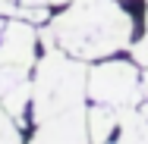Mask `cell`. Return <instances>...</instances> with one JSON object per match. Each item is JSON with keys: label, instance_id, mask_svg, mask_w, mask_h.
<instances>
[{"label": "cell", "instance_id": "obj_7", "mask_svg": "<svg viewBox=\"0 0 148 144\" xmlns=\"http://www.w3.org/2000/svg\"><path fill=\"white\" fill-rule=\"evenodd\" d=\"M132 59H136L139 66H145V69H148V34H145V38H139V41L132 44Z\"/></svg>", "mask_w": 148, "mask_h": 144}, {"label": "cell", "instance_id": "obj_11", "mask_svg": "<svg viewBox=\"0 0 148 144\" xmlns=\"http://www.w3.org/2000/svg\"><path fill=\"white\" fill-rule=\"evenodd\" d=\"M47 3H54V6H63V3H69V0H47Z\"/></svg>", "mask_w": 148, "mask_h": 144}, {"label": "cell", "instance_id": "obj_4", "mask_svg": "<svg viewBox=\"0 0 148 144\" xmlns=\"http://www.w3.org/2000/svg\"><path fill=\"white\" fill-rule=\"evenodd\" d=\"M41 34L35 31V22L10 16L6 28L0 34V97L19 82H29V72L35 69V41Z\"/></svg>", "mask_w": 148, "mask_h": 144}, {"label": "cell", "instance_id": "obj_9", "mask_svg": "<svg viewBox=\"0 0 148 144\" xmlns=\"http://www.w3.org/2000/svg\"><path fill=\"white\" fill-rule=\"evenodd\" d=\"M142 107V113H145V135H142V141H148V97H145V103H139Z\"/></svg>", "mask_w": 148, "mask_h": 144}, {"label": "cell", "instance_id": "obj_6", "mask_svg": "<svg viewBox=\"0 0 148 144\" xmlns=\"http://www.w3.org/2000/svg\"><path fill=\"white\" fill-rule=\"evenodd\" d=\"M19 128L22 125L16 122V116L10 113L3 107V100H0V141H22V132Z\"/></svg>", "mask_w": 148, "mask_h": 144}, {"label": "cell", "instance_id": "obj_8", "mask_svg": "<svg viewBox=\"0 0 148 144\" xmlns=\"http://www.w3.org/2000/svg\"><path fill=\"white\" fill-rule=\"evenodd\" d=\"M0 16H19V3H13V0H0Z\"/></svg>", "mask_w": 148, "mask_h": 144}, {"label": "cell", "instance_id": "obj_12", "mask_svg": "<svg viewBox=\"0 0 148 144\" xmlns=\"http://www.w3.org/2000/svg\"><path fill=\"white\" fill-rule=\"evenodd\" d=\"M145 28H148V6H145Z\"/></svg>", "mask_w": 148, "mask_h": 144}, {"label": "cell", "instance_id": "obj_5", "mask_svg": "<svg viewBox=\"0 0 148 144\" xmlns=\"http://www.w3.org/2000/svg\"><path fill=\"white\" fill-rule=\"evenodd\" d=\"M120 128V110L107 103L88 107V141H107Z\"/></svg>", "mask_w": 148, "mask_h": 144}, {"label": "cell", "instance_id": "obj_3", "mask_svg": "<svg viewBox=\"0 0 148 144\" xmlns=\"http://www.w3.org/2000/svg\"><path fill=\"white\" fill-rule=\"evenodd\" d=\"M139 63L132 59H104L95 69H88V97L95 103L107 107H136L145 100L142 94V75L136 69Z\"/></svg>", "mask_w": 148, "mask_h": 144}, {"label": "cell", "instance_id": "obj_10", "mask_svg": "<svg viewBox=\"0 0 148 144\" xmlns=\"http://www.w3.org/2000/svg\"><path fill=\"white\" fill-rule=\"evenodd\" d=\"M142 94H145V97H148V72H145V75H142Z\"/></svg>", "mask_w": 148, "mask_h": 144}, {"label": "cell", "instance_id": "obj_1", "mask_svg": "<svg viewBox=\"0 0 148 144\" xmlns=\"http://www.w3.org/2000/svg\"><path fill=\"white\" fill-rule=\"evenodd\" d=\"M88 69L85 59L69 57L60 47L35 63L32 78V119L35 141H88Z\"/></svg>", "mask_w": 148, "mask_h": 144}, {"label": "cell", "instance_id": "obj_2", "mask_svg": "<svg viewBox=\"0 0 148 144\" xmlns=\"http://www.w3.org/2000/svg\"><path fill=\"white\" fill-rule=\"evenodd\" d=\"M38 34L44 47H60L88 63L132 47V16L117 0H69V6Z\"/></svg>", "mask_w": 148, "mask_h": 144}]
</instances>
